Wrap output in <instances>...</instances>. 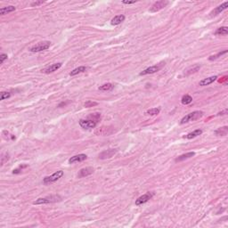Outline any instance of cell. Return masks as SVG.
<instances>
[{"instance_id":"ba28073f","label":"cell","mask_w":228,"mask_h":228,"mask_svg":"<svg viewBox=\"0 0 228 228\" xmlns=\"http://www.w3.org/2000/svg\"><path fill=\"white\" fill-rule=\"evenodd\" d=\"M153 196H154V193H152V191H148V193H146L145 194L140 196L137 200H135V205L139 206V205L146 203L148 200H150Z\"/></svg>"},{"instance_id":"2e32d148","label":"cell","mask_w":228,"mask_h":228,"mask_svg":"<svg viewBox=\"0 0 228 228\" xmlns=\"http://www.w3.org/2000/svg\"><path fill=\"white\" fill-rule=\"evenodd\" d=\"M195 155V152H187V153H185V154H182L180 155L179 157H177L176 159V162H179V161H183L185 160H187L189 158H191V157H193Z\"/></svg>"},{"instance_id":"cb8c5ba5","label":"cell","mask_w":228,"mask_h":228,"mask_svg":"<svg viewBox=\"0 0 228 228\" xmlns=\"http://www.w3.org/2000/svg\"><path fill=\"white\" fill-rule=\"evenodd\" d=\"M216 35H227L228 34V28L227 27H220V28H218L216 32H215Z\"/></svg>"},{"instance_id":"484cf974","label":"cell","mask_w":228,"mask_h":228,"mask_svg":"<svg viewBox=\"0 0 228 228\" xmlns=\"http://www.w3.org/2000/svg\"><path fill=\"white\" fill-rule=\"evenodd\" d=\"M227 53V50H224L223 52H219L218 53L215 54V55H212V56H210V57L208 58V60H209V61H213V60H216V59H217L218 57L222 56L223 54H225V53Z\"/></svg>"},{"instance_id":"30bf717a","label":"cell","mask_w":228,"mask_h":228,"mask_svg":"<svg viewBox=\"0 0 228 228\" xmlns=\"http://www.w3.org/2000/svg\"><path fill=\"white\" fill-rule=\"evenodd\" d=\"M62 65V62H58V63H53V64L48 66L47 68H45L44 70H42L44 73L45 74H49V73H52V72L53 71H56L57 70H59Z\"/></svg>"},{"instance_id":"d6986e66","label":"cell","mask_w":228,"mask_h":228,"mask_svg":"<svg viewBox=\"0 0 228 228\" xmlns=\"http://www.w3.org/2000/svg\"><path fill=\"white\" fill-rule=\"evenodd\" d=\"M87 70V67H86V66H80V67H78L77 69H74L72 71H70V75L71 77H73V76H76V75L79 74V73H82V72H85Z\"/></svg>"},{"instance_id":"4fadbf2b","label":"cell","mask_w":228,"mask_h":228,"mask_svg":"<svg viewBox=\"0 0 228 228\" xmlns=\"http://www.w3.org/2000/svg\"><path fill=\"white\" fill-rule=\"evenodd\" d=\"M227 6H228V2L226 1V2L223 3L221 5L217 6L216 8H215V10H213L212 13H211L210 14H211L212 16H216V15H217V14H219L222 13L224 10H225V9L227 8Z\"/></svg>"},{"instance_id":"4316f807","label":"cell","mask_w":228,"mask_h":228,"mask_svg":"<svg viewBox=\"0 0 228 228\" xmlns=\"http://www.w3.org/2000/svg\"><path fill=\"white\" fill-rule=\"evenodd\" d=\"M27 167H28V165H25V164H23V165H21L18 168L14 169V170L13 171V173H14V174H19V173H20L23 168H27Z\"/></svg>"},{"instance_id":"3957f363","label":"cell","mask_w":228,"mask_h":228,"mask_svg":"<svg viewBox=\"0 0 228 228\" xmlns=\"http://www.w3.org/2000/svg\"><path fill=\"white\" fill-rule=\"evenodd\" d=\"M203 116V112L200 111H195L193 112H191L189 114H187L186 116H185L181 120V124H185L191 121H194L196 120H199L200 118H202Z\"/></svg>"},{"instance_id":"ffe728a7","label":"cell","mask_w":228,"mask_h":228,"mask_svg":"<svg viewBox=\"0 0 228 228\" xmlns=\"http://www.w3.org/2000/svg\"><path fill=\"white\" fill-rule=\"evenodd\" d=\"M200 69V65H194L193 67H191V68L187 69L186 70H185L184 75L185 76H188V75L191 74V73H195V72H197Z\"/></svg>"},{"instance_id":"d4e9b609","label":"cell","mask_w":228,"mask_h":228,"mask_svg":"<svg viewBox=\"0 0 228 228\" xmlns=\"http://www.w3.org/2000/svg\"><path fill=\"white\" fill-rule=\"evenodd\" d=\"M160 112V108H153V109H150V110L147 111V114L154 116V115H158Z\"/></svg>"},{"instance_id":"44dd1931","label":"cell","mask_w":228,"mask_h":228,"mask_svg":"<svg viewBox=\"0 0 228 228\" xmlns=\"http://www.w3.org/2000/svg\"><path fill=\"white\" fill-rule=\"evenodd\" d=\"M228 133V127H220V129H218L215 131V135H221V136H225Z\"/></svg>"},{"instance_id":"83f0119b","label":"cell","mask_w":228,"mask_h":228,"mask_svg":"<svg viewBox=\"0 0 228 228\" xmlns=\"http://www.w3.org/2000/svg\"><path fill=\"white\" fill-rule=\"evenodd\" d=\"M11 96V93H9V92H2L1 93V96H0V99L2 100H5V99H7Z\"/></svg>"},{"instance_id":"836d02e7","label":"cell","mask_w":228,"mask_h":228,"mask_svg":"<svg viewBox=\"0 0 228 228\" xmlns=\"http://www.w3.org/2000/svg\"><path fill=\"white\" fill-rule=\"evenodd\" d=\"M225 114H227V110L225 109V111H223V112H219V113H217V116H221V115H225Z\"/></svg>"},{"instance_id":"5bb4252c","label":"cell","mask_w":228,"mask_h":228,"mask_svg":"<svg viewBox=\"0 0 228 228\" xmlns=\"http://www.w3.org/2000/svg\"><path fill=\"white\" fill-rule=\"evenodd\" d=\"M217 77L216 76H212V77H209V78H204L202 79V81H200V86H202V87H205V86H208V85H210L212 84L213 82H215L216 80Z\"/></svg>"},{"instance_id":"7402d4cb","label":"cell","mask_w":228,"mask_h":228,"mask_svg":"<svg viewBox=\"0 0 228 228\" xmlns=\"http://www.w3.org/2000/svg\"><path fill=\"white\" fill-rule=\"evenodd\" d=\"M181 102H182V104H183L187 105V104H191V102H193V97H191V95H184L183 97H182Z\"/></svg>"},{"instance_id":"ac0fdd59","label":"cell","mask_w":228,"mask_h":228,"mask_svg":"<svg viewBox=\"0 0 228 228\" xmlns=\"http://www.w3.org/2000/svg\"><path fill=\"white\" fill-rule=\"evenodd\" d=\"M202 129H196V130H194L193 132L187 134L186 135L184 136V137L186 138V139H193V138L196 137V136H198V135H202Z\"/></svg>"},{"instance_id":"277c9868","label":"cell","mask_w":228,"mask_h":228,"mask_svg":"<svg viewBox=\"0 0 228 228\" xmlns=\"http://www.w3.org/2000/svg\"><path fill=\"white\" fill-rule=\"evenodd\" d=\"M165 65V62H160L159 64L151 66L147 69H145L144 70H143L142 72H140V76H144V75H148V74H153L156 73V72L160 71L163 67Z\"/></svg>"},{"instance_id":"9a60e30c","label":"cell","mask_w":228,"mask_h":228,"mask_svg":"<svg viewBox=\"0 0 228 228\" xmlns=\"http://www.w3.org/2000/svg\"><path fill=\"white\" fill-rule=\"evenodd\" d=\"M126 19V17L125 15L123 14H120V15H116L114 18H112V25H118V24H120L121 22H123Z\"/></svg>"},{"instance_id":"5b68a950","label":"cell","mask_w":228,"mask_h":228,"mask_svg":"<svg viewBox=\"0 0 228 228\" xmlns=\"http://www.w3.org/2000/svg\"><path fill=\"white\" fill-rule=\"evenodd\" d=\"M51 45V42L49 41H44V42H39V44L33 45L32 47L30 48V51L31 53H37V52H41V51H45L50 47Z\"/></svg>"},{"instance_id":"8992f818","label":"cell","mask_w":228,"mask_h":228,"mask_svg":"<svg viewBox=\"0 0 228 228\" xmlns=\"http://www.w3.org/2000/svg\"><path fill=\"white\" fill-rule=\"evenodd\" d=\"M63 176V171L62 170H59V171H56L55 173H53V174L50 177H45L43 180V183L45 185H49V184H52L53 182L57 181L58 179H60Z\"/></svg>"},{"instance_id":"9c48e42d","label":"cell","mask_w":228,"mask_h":228,"mask_svg":"<svg viewBox=\"0 0 228 228\" xmlns=\"http://www.w3.org/2000/svg\"><path fill=\"white\" fill-rule=\"evenodd\" d=\"M116 152H117V150L116 149H109V150H106V151H104L102 153L99 154V159H102V160L110 159V158H112L113 156V155Z\"/></svg>"},{"instance_id":"e0dca14e","label":"cell","mask_w":228,"mask_h":228,"mask_svg":"<svg viewBox=\"0 0 228 228\" xmlns=\"http://www.w3.org/2000/svg\"><path fill=\"white\" fill-rule=\"evenodd\" d=\"M15 7L14 5H8V6H5V7H2L0 9V14L1 15H5V14H7L9 13H12L14 11H15Z\"/></svg>"},{"instance_id":"d6a6232c","label":"cell","mask_w":228,"mask_h":228,"mask_svg":"<svg viewBox=\"0 0 228 228\" xmlns=\"http://www.w3.org/2000/svg\"><path fill=\"white\" fill-rule=\"evenodd\" d=\"M136 2H137V1H135H135H122V3L125 4V5H132V4H135Z\"/></svg>"},{"instance_id":"6da1fadb","label":"cell","mask_w":228,"mask_h":228,"mask_svg":"<svg viewBox=\"0 0 228 228\" xmlns=\"http://www.w3.org/2000/svg\"><path fill=\"white\" fill-rule=\"evenodd\" d=\"M100 120H101V114L92 113L87 118H81L79 120V125L84 129H92L97 126Z\"/></svg>"},{"instance_id":"7c38bea8","label":"cell","mask_w":228,"mask_h":228,"mask_svg":"<svg viewBox=\"0 0 228 228\" xmlns=\"http://www.w3.org/2000/svg\"><path fill=\"white\" fill-rule=\"evenodd\" d=\"M87 156L86 154H78V155H75V156L71 157L70 160H69V163L70 164H73V163H76V162H81V161H84L85 160H87Z\"/></svg>"},{"instance_id":"1f68e13d","label":"cell","mask_w":228,"mask_h":228,"mask_svg":"<svg viewBox=\"0 0 228 228\" xmlns=\"http://www.w3.org/2000/svg\"><path fill=\"white\" fill-rule=\"evenodd\" d=\"M44 2L43 1H37V2H33L31 3V6H38V5H42Z\"/></svg>"},{"instance_id":"4dcf8cb0","label":"cell","mask_w":228,"mask_h":228,"mask_svg":"<svg viewBox=\"0 0 228 228\" xmlns=\"http://www.w3.org/2000/svg\"><path fill=\"white\" fill-rule=\"evenodd\" d=\"M5 60H7V54H5V53L0 54V63H1V64H3Z\"/></svg>"},{"instance_id":"f1b7e54d","label":"cell","mask_w":228,"mask_h":228,"mask_svg":"<svg viewBox=\"0 0 228 228\" xmlns=\"http://www.w3.org/2000/svg\"><path fill=\"white\" fill-rule=\"evenodd\" d=\"M9 160V154L8 153H5V154H3L2 157H1V166L4 165V163L5 161H7Z\"/></svg>"},{"instance_id":"7a4b0ae2","label":"cell","mask_w":228,"mask_h":228,"mask_svg":"<svg viewBox=\"0 0 228 228\" xmlns=\"http://www.w3.org/2000/svg\"><path fill=\"white\" fill-rule=\"evenodd\" d=\"M62 200V198L59 195H51V196H47L45 198H39L37 200H35L33 202L34 205H39V204H47V203H53V202H57Z\"/></svg>"},{"instance_id":"f546056e","label":"cell","mask_w":228,"mask_h":228,"mask_svg":"<svg viewBox=\"0 0 228 228\" xmlns=\"http://www.w3.org/2000/svg\"><path fill=\"white\" fill-rule=\"evenodd\" d=\"M95 105H97V103H95V102H92V101H87V102L85 103V104H84V106H85L86 108H90V107H93V106H95Z\"/></svg>"},{"instance_id":"52a82bcc","label":"cell","mask_w":228,"mask_h":228,"mask_svg":"<svg viewBox=\"0 0 228 228\" xmlns=\"http://www.w3.org/2000/svg\"><path fill=\"white\" fill-rule=\"evenodd\" d=\"M168 5V1H166V0H160V1H157V2H155L152 7L150 8V12L151 13H156L160 10H161V9H163L164 7H166L167 5Z\"/></svg>"},{"instance_id":"603a6c76","label":"cell","mask_w":228,"mask_h":228,"mask_svg":"<svg viewBox=\"0 0 228 228\" xmlns=\"http://www.w3.org/2000/svg\"><path fill=\"white\" fill-rule=\"evenodd\" d=\"M114 87V85L112 84V83H107V84H104L101 87H99V90L101 91H112Z\"/></svg>"},{"instance_id":"8fae6325","label":"cell","mask_w":228,"mask_h":228,"mask_svg":"<svg viewBox=\"0 0 228 228\" xmlns=\"http://www.w3.org/2000/svg\"><path fill=\"white\" fill-rule=\"evenodd\" d=\"M94 172V168H84L79 170L78 174V178H82V177H87L91 174H93Z\"/></svg>"}]
</instances>
